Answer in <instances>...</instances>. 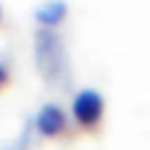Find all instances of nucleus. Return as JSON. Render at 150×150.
Returning <instances> with one entry per match:
<instances>
[{"label": "nucleus", "instance_id": "obj_2", "mask_svg": "<svg viewBox=\"0 0 150 150\" xmlns=\"http://www.w3.org/2000/svg\"><path fill=\"white\" fill-rule=\"evenodd\" d=\"M105 98L95 87H79L71 98V116L82 129H95L103 119Z\"/></svg>", "mask_w": 150, "mask_h": 150}, {"label": "nucleus", "instance_id": "obj_5", "mask_svg": "<svg viewBox=\"0 0 150 150\" xmlns=\"http://www.w3.org/2000/svg\"><path fill=\"white\" fill-rule=\"evenodd\" d=\"M32 132H34V121L26 119L24 127L18 129V134H16V137H13L3 150H26V148H29V142H32Z\"/></svg>", "mask_w": 150, "mask_h": 150}, {"label": "nucleus", "instance_id": "obj_7", "mask_svg": "<svg viewBox=\"0 0 150 150\" xmlns=\"http://www.w3.org/2000/svg\"><path fill=\"white\" fill-rule=\"evenodd\" d=\"M0 18H3V5H0Z\"/></svg>", "mask_w": 150, "mask_h": 150}, {"label": "nucleus", "instance_id": "obj_4", "mask_svg": "<svg viewBox=\"0 0 150 150\" xmlns=\"http://www.w3.org/2000/svg\"><path fill=\"white\" fill-rule=\"evenodd\" d=\"M66 13H69V0H42L37 8H34V18L40 26H47V29H55L58 24L66 21Z\"/></svg>", "mask_w": 150, "mask_h": 150}, {"label": "nucleus", "instance_id": "obj_1", "mask_svg": "<svg viewBox=\"0 0 150 150\" xmlns=\"http://www.w3.org/2000/svg\"><path fill=\"white\" fill-rule=\"evenodd\" d=\"M34 63L40 76L50 87H66L71 82V61L66 53V42L55 29L37 26L34 32Z\"/></svg>", "mask_w": 150, "mask_h": 150}, {"label": "nucleus", "instance_id": "obj_6", "mask_svg": "<svg viewBox=\"0 0 150 150\" xmlns=\"http://www.w3.org/2000/svg\"><path fill=\"white\" fill-rule=\"evenodd\" d=\"M8 79H11V66H8L5 58H0V90L8 84Z\"/></svg>", "mask_w": 150, "mask_h": 150}, {"label": "nucleus", "instance_id": "obj_3", "mask_svg": "<svg viewBox=\"0 0 150 150\" xmlns=\"http://www.w3.org/2000/svg\"><path fill=\"white\" fill-rule=\"evenodd\" d=\"M32 121H34V132L42 137H58L69 127V116H66L63 105H58V103H42L37 108V113L32 116Z\"/></svg>", "mask_w": 150, "mask_h": 150}]
</instances>
